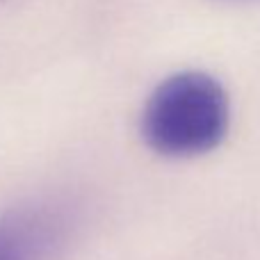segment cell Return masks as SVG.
<instances>
[{
    "label": "cell",
    "instance_id": "1",
    "mask_svg": "<svg viewBox=\"0 0 260 260\" xmlns=\"http://www.w3.org/2000/svg\"><path fill=\"white\" fill-rule=\"evenodd\" d=\"M231 121L224 85L203 71L167 76L148 94L139 130L148 148L167 157L201 155L219 146Z\"/></svg>",
    "mask_w": 260,
    "mask_h": 260
},
{
    "label": "cell",
    "instance_id": "2",
    "mask_svg": "<svg viewBox=\"0 0 260 260\" xmlns=\"http://www.w3.org/2000/svg\"><path fill=\"white\" fill-rule=\"evenodd\" d=\"M64 212L55 206L16 208L0 215V260H44L64 233Z\"/></svg>",
    "mask_w": 260,
    "mask_h": 260
}]
</instances>
